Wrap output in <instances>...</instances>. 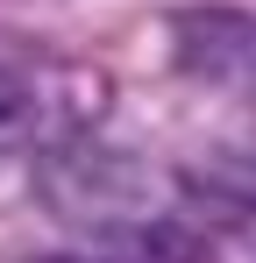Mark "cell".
Wrapping results in <instances>:
<instances>
[{"label": "cell", "instance_id": "obj_3", "mask_svg": "<svg viewBox=\"0 0 256 263\" xmlns=\"http://www.w3.org/2000/svg\"><path fill=\"white\" fill-rule=\"evenodd\" d=\"M178 64L192 79H249L256 71V22L235 14V7L178 14Z\"/></svg>", "mask_w": 256, "mask_h": 263}, {"label": "cell", "instance_id": "obj_1", "mask_svg": "<svg viewBox=\"0 0 256 263\" xmlns=\"http://www.w3.org/2000/svg\"><path fill=\"white\" fill-rule=\"evenodd\" d=\"M36 192L64 228H79L85 242H107V249H128L164 214V185L150 171V157L114 149L100 128L57 135L36 157Z\"/></svg>", "mask_w": 256, "mask_h": 263}, {"label": "cell", "instance_id": "obj_2", "mask_svg": "<svg viewBox=\"0 0 256 263\" xmlns=\"http://www.w3.org/2000/svg\"><path fill=\"white\" fill-rule=\"evenodd\" d=\"M79 92H93L85 71H36L22 57H0V157H29L36 164L57 135L93 128L100 100L79 107Z\"/></svg>", "mask_w": 256, "mask_h": 263}, {"label": "cell", "instance_id": "obj_4", "mask_svg": "<svg viewBox=\"0 0 256 263\" xmlns=\"http://www.w3.org/2000/svg\"><path fill=\"white\" fill-rule=\"evenodd\" d=\"M36 263H114V256H100V249H64V256H36Z\"/></svg>", "mask_w": 256, "mask_h": 263}]
</instances>
